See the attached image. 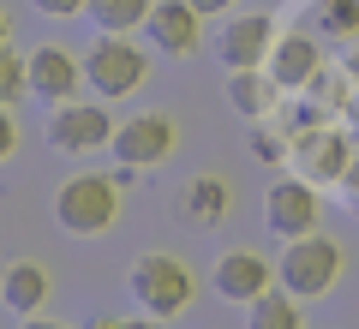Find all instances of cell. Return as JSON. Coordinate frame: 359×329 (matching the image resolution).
I'll return each instance as SVG.
<instances>
[{
	"label": "cell",
	"mask_w": 359,
	"mask_h": 329,
	"mask_svg": "<svg viewBox=\"0 0 359 329\" xmlns=\"http://www.w3.org/2000/svg\"><path fill=\"white\" fill-rule=\"evenodd\" d=\"M54 222H60L66 234H78V240H96V234H108L120 222V186L102 174H78L60 186V198H54Z\"/></svg>",
	"instance_id": "cell-1"
},
{
	"label": "cell",
	"mask_w": 359,
	"mask_h": 329,
	"mask_svg": "<svg viewBox=\"0 0 359 329\" xmlns=\"http://www.w3.org/2000/svg\"><path fill=\"white\" fill-rule=\"evenodd\" d=\"M341 66H347V78H359V36L341 42Z\"/></svg>",
	"instance_id": "cell-27"
},
{
	"label": "cell",
	"mask_w": 359,
	"mask_h": 329,
	"mask_svg": "<svg viewBox=\"0 0 359 329\" xmlns=\"http://www.w3.org/2000/svg\"><path fill=\"white\" fill-rule=\"evenodd\" d=\"M228 203H233V192H228V180H216V174H198L192 186L180 192V210L192 215L198 228H216V222H228Z\"/></svg>",
	"instance_id": "cell-15"
},
{
	"label": "cell",
	"mask_w": 359,
	"mask_h": 329,
	"mask_svg": "<svg viewBox=\"0 0 359 329\" xmlns=\"http://www.w3.org/2000/svg\"><path fill=\"white\" fill-rule=\"evenodd\" d=\"M156 0H90L84 13L96 30H108V36H132V30H144V18H150Z\"/></svg>",
	"instance_id": "cell-18"
},
{
	"label": "cell",
	"mask_w": 359,
	"mask_h": 329,
	"mask_svg": "<svg viewBox=\"0 0 359 329\" xmlns=\"http://www.w3.org/2000/svg\"><path fill=\"white\" fill-rule=\"evenodd\" d=\"M132 300H138V311H150V317H180L186 305H192V269L180 264L174 252H144L138 264H132Z\"/></svg>",
	"instance_id": "cell-2"
},
{
	"label": "cell",
	"mask_w": 359,
	"mask_h": 329,
	"mask_svg": "<svg viewBox=\"0 0 359 329\" xmlns=\"http://www.w3.org/2000/svg\"><path fill=\"white\" fill-rule=\"evenodd\" d=\"M198 6L192 0H156L150 18H144V30H150V48L168 54V60H180V54H192L198 42H204V30H198Z\"/></svg>",
	"instance_id": "cell-10"
},
{
	"label": "cell",
	"mask_w": 359,
	"mask_h": 329,
	"mask_svg": "<svg viewBox=\"0 0 359 329\" xmlns=\"http://www.w3.org/2000/svg\"><path fill=\"white\" fill-rule=\"evenodd\" d=\"M25 60H30V90L48 96V102H72L78 84H84V60L66 54L60 42H42V48H30Z\"/></svg>",
	"instance_id": "cell-13"
},
{
	"label": "cell",
	"mask_w": 359,
	"mask_h": 329,
	"mask_svg": "<svg viewBox=\"0 0 359 329\" xmlns=\"http://www.w3.org/2000/svg\"><path fill=\"white\" fill-rule=\"evenodd\" d=\"M245 329H299V300L287 288H269L252 300V317H245Z\"/></svg>",
	"instance_id": "cell-20"
},
{
	"label": "cell",
	"mask_w": 359,
	"mask_h": 329,
	"mask_svg": "<svg viewBox=\"0 0 359 329\" xmlns=\"http://www.w3.org/2000/svg\"><path fill=\"white\" fill-rule=\"evenodd\" d=\"M347 162H353V144H347L341 126H311V132H294V150H287V168L311 186H341Z\"/></svg>",
	"instance_id": "cell-5"
},
{
	"label": "cell",
	"mask_w": 359,
	"mask_h": 329,
	"mask_svg": "<svg viewBox=\"0 0 359 329\" xmlns=\"http://www.w3.org/2000/svg\"><path fill=\"white\" fill-rule=\"evenodd\" d=\"M0 48H13V18L0 13Z\"/></svg>",
	"instance_id": "cell-30"
},
{
	"label": "cell",
	"mask_w": 359,
	"mask_h": 329,
	"mask_svg": "<svg viewBox=\"0 0 359 329\" xmlns=\"http://www.w3.org/2000/svg\"><path fill=\"white\" fill-rule=\"evenodd\" d=\"M48 144H54V150H66V156L102 150V144H114V120H108L96 102H54Z\"/></svg>",
	"instance_id": "cell-8"
},
{
	"label": "cell",
	"mask_w": 359,
	"mask_h": 329,
	"mask_svg": "<svg viewBox=\"0 0 359 329\" xmlns=\"http://www.w3.org/2000/svg\"><path fill=\"white\" fill-rule=\"evenodd\" d=\"M25 329H66V323H48V317H36V311H30V317H25Z\"/></svg>",
	"instance_id": "cell-29"
},
{
	"label": "cell",
	"mask_w": 359,
	"mask_h": 329,
	"mask_svg": "<svg viewBox=\"0 0 359 329\" xmlns=\"http://www.w3.org/2000/svg\"><path fill=\"white\" fill-rule=\"evenodd\" d=\"M30 6H36L42 18H72V13H84L90 0H30Z\"/></svg>",
	"instance_id": "cell-23"
},
{
	"label": "cell",
	"mask_w": 359,
	"mask_h": 329,
	"mask_svg": "<svg viewBox=\"0 0 359 329\" xmlns=\"http://www.w3.org/2000/svg\"><path fill=\"white\" fill-rule=\"evenodd\" d=\"M306 25L318 30V36H359V0H306Z\"/></svg>",
	"instance_id": "cell-19"
},
{
	"label": "cell",
	"mask_w": 359,
	"mask_h": 329,
	"mask_svg": "<svg viewBox=\"0 0 359 329\" xmlns=\"http://www.w3.org/2000/svg\"><path fill=\"white\" fill-rule=\"evenodd\" d=\"M0 300L13 305V311H42V300H48V269L42 264H30V257H18L6 276H0Z\"/></svg>",
	"instance_id": "cell-16"
},
{
	"label": "cell",
	"mask_w": 359,
	"mask_h": 329,
	"mask_svg": "<svg viewBox=\"0 0 359 329\" xmlns=\"http://www.w3.org/2000/svg\"><path fill=\"white\" fill-rule=\"evenodd\" d=\"M276 288V264L264 252H222L216 257V293L233 305H252L257 293Z\"/></svg>",
	"instance_id": "cell-12"
},
{
	"label": "cell",
	"mask_w": 359,
	"mask_h": 329,
	"mask_svg": "<svg viewBox=\"0 0 359 329\" xmlns=\"http://www.w3.org/2000/svg\"><path fill=\"white\" fill-rule=\"evenodd\" d=\"M174 156V120L168 114H132V120H120V132H114V162L120 168H156V162H168Z\"/></svg>",
	"instance_id": "cell-9"
},
{
	"label": "cell",
	"mask_w": 359,
	"mask_h": 329,
	"mask_svg": "<svg viewBox=\"0 0 359 329\" xmlns=\"http://www.w3.org/2000/svg\"><path fill=\"white\" fill-rule=\"evenodd\" d=\"M318 192H323V186H311V180H299V174L276 180V186L264 192V222H269V234H276V240H306V234H318V215H323Z\"/></svg>",
	"instance_id": "cell-6"
},
{
	"label": "cell",
	"mask_w": 359,
	"mask_h": 329,
	"mask_svg": "<svg viewBox=\"0 0 359 329\" xmlns=\"http://www.w3.org/2000/svg\"><path fill=\"white\" fill-rule=\"evenodd\" d=\"M335 192H341V198H347V210L359 215V150H353V162H347V174H341V186H335Z\"/></svg>",
	"instance_id": "cell-24"
},
{
	"label": "cell",
	"mask_w": 359,
	"mask_h": 329,
	"mask_svg": "<svg viewBox=\"0 0 359 329\" xmlns=\"http://www.w3.org/2000/svg\"><path fill=\"white\" fill-rule=\"evenodd\" d=\"M84 78L96 84V96H108V102H120V96H132V90L150 78V54L138 48L132 36H96L90 42V54H84Z\"/></svg>",
	"instance_id": "cell-3"
},
{
	"label": "cell",
	"mask_w": 359,
	"mask_h": 329,
	"mask_svg": "<svg viewBox=\"0 0 359 329\" xmlns=\"http://www.w3.org/2000/svg\"><path fill=\"white\" fill-rule=\"evenodd\" d=\"M18 150V120H13V108H0V162Z\"/></svg>",
	"instance_id": "cell-26"
},
{
	"label": "cell",
	"mask_w": 359,
	"mask_h": 329,
	"mask_svg": "<svg viewBox=\"0 0 359 329\" xmlns=\"http://www.w3.org/2000/svg\"><path fill=\"white\" fill-rule=\"evenodd\" d=\"M341 276V246L323 240V234H306V240H287L282 264H276V281H282L294 300H318V293L335 288Z\"/></svg>",
	"instance_id": "cell-4"
},
{
	"label": "cell",
	"mask_w": 359,
	"mask_h": 329,
	"mask_svg": "<svg viewBox=\"0 0 359 329\" xmlns=\"http://www.w3.org/2000/svg\"><path fill=\"white\" fill-rule=\"evenodd\" d=\"M287 150H294V132H269L264 120H257V132H252V156H264V162H287Z\"/></svg>",
	"instance_id": "cell-22"
},
{
	"label": "cell",
	"mask_w": 359,
	"mask_h": 329,
	"mask_svg": "<svg viewBox=\"0 0 359 329\" xmlns=\"http://www.w3.org/2000/svg\"><path fill=\"white\" fill-rule=\"evenodd\" d=\"M192 6H198V13H204V18H216V13H228L233 0H192Z\"/></svg>",
	"instance_id": "cell-28"
},
{
	"label": "cell",
	"mask_w": 359,
	"mask_h": 329,
	"mask_svg": "<svg viewBox=\"0 0 359 329\" xmlns=\"http://www.w3.org/2000/svg\"><path fill=\"white\" fill-rule=\"evenodd\" d=\"M299 96L318 108L323 120H347V102H353V78H347V66H323L318 78H311Z\"/></svg>",
	"instance_id": "cell-17"
},
{
	"label": "cell",
	"mask_w": 359,
	"mask_h": 329,
	"mask_svg": "<svg viewBox=\"0 0 359 329\" xmlns=\"http://www.w3.org/2000/svg\"><path fill=\"white\" fill-rule=\"evenodd\" d=\"M90 329H162V317H96Z\"/></svg>",
	"instance_id": "cell-25"
},
{
	"label": "cell",
	"mask_w": 359,
	"mask_h": 329,
	"mask_svg": "<svg viewBox=\"0 0 359 329\" xmlns=\"http://www.w3.org/2000/svg\"><path fill=\"white\" fill-rule=\"evenodd\" d=\"M25 90H30V60L18 48H0V108H13Z\"/></svg>",
	"instance_id": "cell-21"
},
{
	"label": "cell",
	"mask_w": 359,
	"mask_h": 329,
	"mask_svg": "<svg viewBox=\"0 0 359 329\" xmlns=\"http://www.w3.org/2000/svg\"><path fill=\"white\" fill-rule=\"evenodd\" d=\"M228 108L240 120H276L282 108V84L269 66H245V72H228Z\"/></svg>",
	"instance_id": "cell-14"
},
{
	"label": "cell",
	"mask_w": 359,
	"mask_h": 329,
	"mask_svg": "<svg viewBox=\"0 0 359 329\" xmlns=\"http://www.w3.org/2000/svg\"><path fill=\"white\" fill-rule=\"evenodd\" d=\"M276 18L269 13H233L216 36V60L228 72H245V66H269V48H276Z\"/></svg>",
	"instance_id": "cell-7"
},
{
	"label": "cell",
	"mask_w": 359,
	"mask_h": 329,
	"mask_svg": "<svg viewBox=\"0 0 359 329\" xmlns=\"http://www.w3.org/2000/svg\"><path fill=\"white\" fill-rule=\"evenodd\" d=\"M323 66H330V60H323V42L311 36V30H282L276 48H269V72H276L282 90H306Z\"/></svg>",
	"instance_id": "cell-11"
},
{
	"label": "cell",
	"mask_w": 359,
	"mask_h": 329,
	"mask_svg": "<svg viewBox=\"0 0 359 329\" xmlns=\"http://www.w3.org/2000/svg\"><path fill=\"white\" fill-rule=\"evenodd\" d=\"M347 120H359V78H353V102H347Z\"/></svg>",
	"instance_id": "cell-31"
}]
</instances>
